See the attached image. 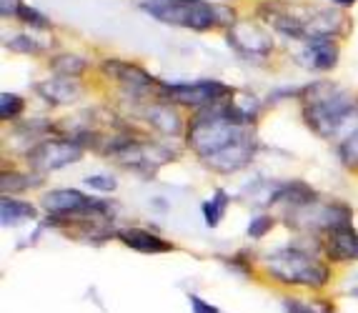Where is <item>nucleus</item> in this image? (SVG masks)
<instances>
[{"label": "nucleus", "instance_id": "obj_26", "mask_svg": "<svg viewBox=\"0 0 358 313\" xmlns=\"http://www.w3.org/2000/svg\"><path fill=\"white\" fill-rule=\"evenodd\" d=\"M188 303H191L193 313H221V308L213 306V303H208V301H203V298L196 296V293H188Z\"/></svg>", "mask_w": 358, "mask_h": 313}, {"label": "nucleus", "instance_id": "obj_8", "mask_svg": "<svg viewBox=\"0 0 358 313\" xmlns=\"http://www.w3.org/2000/svg\"><path fill=\"white\" fill-rule=\"evenodd\" d=\"M103 71H106L113 80H118L131 96H145V93L153 91V85H155L153 75H148L143 68L133 66V63L106 61L103 63Z\"/></svg>", "mask_w": 358, "mask_h": 313}, {"label": "nucleus", "instance_id": "obj_21", "mask_svg": "<svg viewBox=\"0 0 358 313\" xmlns=\"http://www.w3.org/2000/svg\"><path fill=\"white\" fill-rule=\"evenodd\" d=\"M141 10H145V13H150L153 18H158V20H163V15H166L168 10H171V6H173L176 0H133Z\"/></svg>", "mask_w": 358, "mask_h": 313}, {"label": "nucleus", "instance_id": "obj_20", "mask_svg": "<svg viewBox=\"0 0 358 313\" xmlns=\"http://www.w3.org/2000/svg\"><path fill=\"white\" fill-rule=\"evenodd\" d=\"M18 18L23 20V23L33 25V28H38V31H48L50 28V20L43 15L41 10H36V8H30V6H20L18 10Z\"/></svg>", "mask_w": 358, "mask_h": 313}, {"label": "nucleus", "instance_id": "obj_23", "mask_svg": "<svg viewBox=\"0 0 358 313\" xmlns=\"http://www.w3.org/2000/svg\"><path fill=\"white\" fill-rule=\"evenodd\" d=\"M271 228H273V218L261 213V216L251 218V223H248V235H251V238H263Z\"/></svg>", "mask_w": 358, "mask_h": 313}, {"label": "nucleus", "instance_id": "obj_22", "mask_svg": "<svg viewBox=\"0 0 358 313\" xmlns=\"http://www.w3.org/2000/svg\"><path fill=\"white\" fill-rule=\"evenodd\" d=\"M326 303H308V301H299V298H283L281 308L283 313H323L318 308H323Z\"/></svg>", "mask_w": 358, "mask_h": 313}, {"label": "nucleus", "instance_id": "obj_27", "mask_svg": "<svg viewBox=\"0 0 358 313\" xmlns=\"http://www.w3.org/2000/svg\"><path fill=\"white\" fill-rule=\"evenodd\" d=\"M334 3H338V6H353L356 0H334Z\"/></svg>", "mask_w": 358, "mask_h": 313}, {"label": "nucleus", "instance_id": "obj_24", "mask_svg": "<svg viewBox=\"0 0 358 313\" xmlns=\"http://www.w3.org/2000/svg\"><path fill=\"white\" fill-rule=\"evenodd\" d=\"M8 48L10 50H18V53H41V45H38L33 38H28V36H15V38H10L8 41Z\"/></svg>", "mask_w": 358, "mask_h": 313}, {"label": "nucleus", "instance_id": "obj_14", "mask_svg": "<svg viewBox=\"0 0 358 313\" xmlns=\"http://www.w3.org/2000/svg\"><path fill=\"white\" fill-rule=\"evenodd\" d=\"M228 193L226 191H218L213 193V198H208L203 205H201V211H203V218H206V226H210V228H215L218 223L223 221V216H226V205H228Z\"/></svg>", "mask_w": 358, "mask_h": 313}, {"label": "nucleus", "instance_id": "obj_7", "mask_svg": "<svg viewBox=\"0 0 358 313\" xmlns=\"http://www.w3.org/2000/svg\"><path fill=\"white\" fill-rule=\"evenodd\" d=\"M163 23L193 28V31H208V28L221 23V18L208 0H176L171 10L163 15Z\"/></svg>", "mask_w": 358, "mask_h": 313}, {"label": "nucleus", "instance_id": "obj_17", "mask_svg": "<svg viewBox=\"0 0 358 313\" xmlns=\"http://www.w3.org/2000/svg\"><path fill=\"white\" fill-rule=\"evenodd\" d=\"M53 71L60 73L63 78H71V75H80L85 71V61L78 58V55H58L53 58Z\"/></svg>", "mask_w": 358, "mask_h": 313}, {"label": "nucleus", "instance_id": "obj_19", "mask_svg": "<svg viewBox=\"0 0 358 313\" xmlns=\"http://www.w3.org/2000/svg\"><path fill=\"white\" fill-rule=\"evenodd\" d=\"M25 101L20 96H15V93H3L0 96V115H3V121H10V118H15V115L23 110Z\"/></svg>", "mask_w": 358, "mask_h": 313}, {"label": "nucleus", "instance_id": "obj_3", "mask_svg": "<svg viewBox=\"0 0 358 313\" xmlns=\"http://www.w3.org/2000/svg\"><path fill=\"white\" fill-rule=\"evenodd\" d=\"M351 208L343 203H318L310 201V203L301 205V208H291V213L286 216L288 226L293 228H303V231H331L343 228V226H351Z\"/></svg>", "mask_w": 358, "mask_h": 313}, {"label": "nucleus", "instance_id": "obj_4", "mask_svg": "<svg viewBox=\"0 0 358 313\" xmlns=\"http://www.w3.org/2000/svg\"><path fill=\"white\" fill-rule=\"evenodd\" d=\"M41 205L53 218H90L98 213H110L106 201H96L76 188H58V191L43 193Z\"/></svg>", "mask_w": 358, "mask_h": 313}, {"label": "nucleus", "instance_id": "obj_16", "mask_svg": "<svg viewBox=\"0 0 358 313\" xmlns=\"http://www.w3.org/2000/svg\"><path fill=\"white\" fill-rule=\"evenodd\" d=\"M41 181V175H28V173H18V170H10V173H3V191L6 193H20L25 188H30L33 183Z\"/></svg>", "mask_w": 358, "mask_h": 313}, {"label": "nucleus", "instance_id": "obj_13", "mask_svg": "<svg viewBox=\"0 0 358 313\" xmlns=\"http://www.w3.org/2000/svg\"><path fill=\"white\" fill-rule=\"evenodd\" d=\"M145 118H148L150 126L158 128L166 136H178L180 133V118L171 105H153V108H148Z\"/></svg>", "mask_w": 358, "mask_h": 313}, {"label": "nucleus", "instance_id": "obj_18", "mask_svg": "<svg viewBox=\"0 0 358 313\" xmlns=\"http://www.w3.org/2000/svg\"><path fill=\"white\" fill-rule=\"evenodd\" d=\"M341 163L351 170H358V131H353L343 143H341Z\"/></svg>", "mask_w": 358, "mask_h": 313}, {"label": "nucleus", "instance_id": "obj_1", "mask_svg": "<svg viewBox=\"0 0 358 313\" xmlns=\"http://www.w3.org/2000/svg\"><path fill=\"white\" fill-rule=\"evenodd\" d=\"M306 96H308V103L303 108L306 123L323 138L336 136V131L356 113L351 98L343 91H336L329 83H313L306 91Z\"/></svg>", "mask_w": 358, "mask_h": 313}, {"label": "nucleus", "instance_id": "obj_25", "mask_svg": "<svg viewBox=\"0 0 358 313\" xmlns=\"http://www.w3.org/2000/svg\"><path fill=\"white\" fill-rule=\"evenodd\" d=\"M85 186H90L93 191H101V193H110L115 191V178L113 175H88L85 178Z\"/></svg>", "mask_w": 358, "mask_h": 313}, {"label": "nucleus", "instance_id": "obj_5", "mask_svg": "<svg viewBox=\"0 0 358 313\" xmlns=\"http://www.w3.org/2000/svg\"><path fill=\"white\" fill-rule=\"evenodd\" d=\"M168 98L180 105H191V108H210L215 103H223L231 98V88L218 80H198V83H173L161 88Z\"/></svg>", "mask_w": 358, "mask_h": 313}, {"label": "nucleus", "instance_id": "obj_10", "mask_svg": "<svg viewBox=\"0 0 358 313\" xmlns=\"http://www.w3.org/2000/svg\"><path fill=\"white\" fill-rule=\"evenodd\" d=\"M326 253L334 261H358V233L353 226L326 233Z\"/></svg>", "mask_w": 358, "mask_h": 313}, {"label": "nucleus", "instance_id": "obj_6", "mask_svg": "<svg viewBox=\"0 0 358 313\" xmlns=\"http://www.w3.org/2000/svg\"><path fill=\"white\" fill-rule=\"evenodd\" d=\"M80 158H83V145L78 140H43L28 153L30 168L41 170V173L66 168Z\"/></svg>", "mask_w": 358, "mask_h": 313}, {"label": "nucleus", "instance_id": "obj_15", "mask_svg": "<svg viewBox=\"0 0 358 313\" xmlns=\"http://www.w3.org/2000/svg\"><path fill=\"white\" fill-rule=\"evenodd\" d=\"M41 93L50 103H68L78 96V85L71 83V78H63V80H53V83H45L41 88Z\"/></svg>", "mask_w": 358, "mask_h": 313}, {"label": "nucleus", "instance_id": "obj_12", "mask_svg": "<svg viewBox=\"0 0 358 313\" xmlns=\"http://www.w3.org/2000/svg\"><path fill=\"white\" fill-rule=\"evenodd\" d=\"M33 218H36V208L30 203L3 196V203H0V221H3L6 228L8 226H18L20 221H33Z\"/></svg>", "mask_w": 358, "mask_h": 313}, {"label": "nucleus", "instance_id": "obj_2", "mask_svg": "<svg viewBox=\"0 0 358 313\" xmlns=\"http://www.w3.org/2000/svg\"><path fill=\"white\" fill-rule=\"evenodd\" d=\"M266 271L286 286H306V289H323L331 278L329 265L301 248H278L266 256Z\"/></svg>", "mask_w": 358, "mask_h": 313}, {"label": "nucleus", "instance_id": "obj_9", "mask_svg": "<svg viewBox=\"0 0 358 313\" xmlns=\"http://www.w3.org/2000/svg\"><path fill=\"white\" fill-rule=\"evenodd\" d=\"M115 238H118L123 246H128L131 251H138V253H168V251H173V246H171L166 238L150 233V231H145V228H120L118 233H115Z\"/></svg>", "mask_w": 358, "mask_h": 313}, {"label": "nucleus", "instance_id": "obj_11", "mask_svg": "<svg viewBox=\"0 0 358 313\" xmlns=\"http://www.w3.org/2000/svg\"><path fill=\"white\" fill-rule=\"evenodd\" d=\"M308 55H310L313 68H318V71H329V68H334L336 61H338V45H336L331 38L318 36L308 43Z\"/></svg>", "mask_w": 358, "mask_h": 313}]
</instances>
